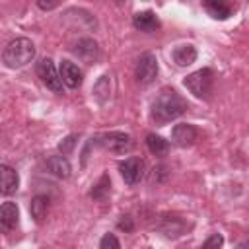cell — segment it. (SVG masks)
I'll return each instance as SVG.
<instances>
[{
    "instance_id": "obj_1",
    "label": "cell",
    "mask_w": 249,
    "mask_h": 249,
    "mask_svg": "<svg viewBox=\"0 0 249 249\" xmlns=\"http://www.w3.org/2000/svg\"><path fill=\"white\" fill-rule=\"evenodd\" d=\"M187 111V101L175 89H161L152 103V119L156 123H167L181 117Z\"/></svg>"
},
{
    "instance_id": "obj_2",
    "label": "cell",
    "mask_w": 249,
    "mask_h": 249,
    "mask_svg": "<svg viewBox=\"0 0 249 249\" xmlns=\"http://www.w3.org/2000/svg\"><path fill=\"white\" fill-rule=\"evenodd\" d=\"M35 58V45L27 37L12 39L2 53V62L8 68H21Z\"/></svg>"
},
{
    "instance_id": "obj_3",
    "label": "cell",
    "mask_w": 249,
    "mask_h": 249,
    "mask_svg": "<svg viewBox=\"0 0 249 249\" xmlns=\"http://www.w3.org/2000/svg\"><path fill=\"white\" fill-rule=\"evenodd\" d=\"M185 88L198 99H208L212 93V84H214V72L210 68H200L193 74H189L183 80Z\"/></svg>"
},
{
    "instance_id": "obj_4",
    "label": "cell",
    "mask_w": 249,
    "mask_h": 249,
    "mask_svg": "<svg viewBox=\"0 0 249 249\" xmlns=\"http://www.w3.org/2000/svg\"><path fill=\"white\" fill-rule=\"evenodd\" d=\"M35 70H37V76L41 78V82H43L51 91H54V93H60V91H62V78H60V72H56L54 62H53L51 58H47V56L41 58V60L37 62Z\"/></svg>"
},
{
    "instance_id": "obj_5",
    "label": "cell",
    "mask_w": 249,
    "mask_h": 249,
    "mask_svg": "<svg viewBox=\"0 0 249 249\" xmlns=\"http://www.w3.org/2000/svg\"><path fill=\"white\" fill-rule=\"evenodd\" d=\"M134 76H136L138 84H142V86L152 84L158 76V58L152 53L140 54V58L136 62V68H134Z\"/></svg>"
},
{
    "instance_id": "obj_6",
    "label": "cell",
    "mask_w": 249,
    "mask_h": 249,
    "mask_svg": "<svg viewBox=\"0 0 249 249\" xmlns=\"http://www.w3.org/2000/svg\"><path fill=\"white\" fill-rule=\"evenodd\" d=\"M99 144L113 154H124L132 148V140L124 132H107L99 138Z\"/></svg>"
},
{
    "instance_id": "obj_7",
    "label": "cell",
    "mask_w": 249,
    "mask_h": 249,
    "mask_svg": "<svg viewBox=\"0 0 249 249\" xmlns=\"http://www.w3.org/2000/svg\"><path fill=\"white\" fill-rule=\"evenodd\" d=\"M119 171L126 185H136L144 177V161L140 158H126L119 163Z\"/></svg>"
},
{
    "instance_id": "obj_8",
    "label": "cell",
    "mask_w": 249,
    "mask_h": 249,
    "mask_svg": "<svg viewBox=\"0 0 249 249\" xmlns=\"http://www.w3.org/2000/svg\"><path fill=\"white\" fill-rule=\"evenodd\" d=\"M198 136V130L189 124V123H181V124H175L173 130H171V142L179 148H187L191 146Z\"/></svg>"
},
{
    "instance_id": "obj_9",
    "label": "cell",
    "mask_w": 249,
    "mask_h": 249,
    "mask_svg": "<svg viewBox=\"0 0 249 249\" xmlns=\"http://www.w3.org/2000/svg\"><path fill=\"white\" fill-rule=\"evenodd\" d=\"M60 78H62V84L66 88H70V89L80 88L82 86V80H84L82 70L74 62H70V60H62L60 62Z\"/></svg>"
},
{
    "instance_id": "obj_10",
    "label": "cell",
    "mask_w": 249,
    "mask_h": 249,
    "mask_svg": "<svg viewBox=\"0 0 249 249\" xmlns=\"http://www.w3.org/2000/svg\"><path fill=\"white\" fill-rule=\"evenodd\" d=\"M132 23L138 31H144V33H154L160 29V19L152 10H144V12L134 14Z\"/></svg>"
},
{
    "instance_id": "obj_11",
    "label": "cell",
    "mask_w": 249,
    "mask_h": 249,
    "mask_svg": "<svg viewBox=\"0 0 249 249\" xmlns=\"http://www.w3.org/2000/svg\"><path fill=\"white\" fill-rule=\"evenodd\" d=\"M72 51H74V54H76L78 58H82V60L88 62V64L95 62L97 56H99V49H97V43H95L93 39H80Z\"/></svg>"
},
{
    "instance_id": "obj_12",
    "label": "cell",
    "mask_w": 249,
    "mask_h": 249,
    "mask_svg": "<svg viewBox=\"0 0 249 249\" xmlns=\"http://www.w3.org/2000/svg\"><path fill=\"white\" fill-rule=\"evenodd\" d=\"M0 191H2V195L4 196H10V195H14L16 191H18V187H19V175H18V171L16 169H12L10 165H2L0 167Z\"/></svg>"
},
{
    "instance_id": "obj_13",
    "label": "cell",
    "mask_w": 249,
    "mask_h": 249,
    "mask_svg": "<svg viewBox=\"0 0 249 249\" xmlns=\"http://www.w3.org/2000/svg\"><path fill=\"white\" fill-rule=\"evenodd\" d=\"M45 165H47V169H49L54 177H58V179H68V177H70L72 167H70V161H68L62 154L49 156L47 161H45Z\"/></svg>"
},
{
    "instance_id": "obj_14",
    "label": "cell",
    "mask_w": 249,
    "mask_h": 249,
    "mask_svg": "<svg viewBox=\"0 0 249 249\" xmlns=\"http://www.w3.org/2000/svg\"><path fill=\"white\" fill-rule=\"evenodd\" d=\"M19 222V208L16 202H4L2 208H0V226L4 231H10L18 226Z\"/></svg>"
},
{
    "instance_id": "obj_15",
    "label": "cell",
    "mask_w": 249,
    "mask_h": 249,
    "mask_svg": "<svg viewBox=\"0 0 249 249\" xmlns=\"http://www.w3.org/2000/svg\"><path fill=\"white\" fill-rule=\"evenodd\" d=\"M173 60L177 66H191L196 60V49L193 45H181L173 51Z\"/></svg>"
},
{
    "instance_id": "obj_16",
    "label": "cell",
    "mask_w": 249,
    "mask_h": 249,
    "mask_svg": "<svg viewBox=\"0 0 249 249\" xmlns=\"http://www.w3.org/2000/svg\"><path fill=\"white\" fill-rule=\"evenodd\" d=\"M47 210H49V198L45 195H37V196L31 198L29 212H31V218L35 222H43L45 216H47Z\"/></svg>"
},
{
    "instance_id": "obj_17",
    "label": "cell",
    "mask_w": 249,
    "mask_h": 249,
    "mask_svg": "<svg viewBox=\"0 0 249 249\" xmlns=\"http://www.w3.org/2000/svg\"><path fill=\"white\" fill-rule=\"evenodd\" d=\"M204 10L214 18V19H228L231 16V8L220 0H210L204 2Z\"/></svg>"
},
{
    "instance_id": "obj_18",
    "label": "cell",
    "mask_w": 249,
    "mask_h": 249,
    "mask_svg": "<svg viewBox=\"0 0 249 249\" xmlns=\"http://www.w3.org/2000/svg\"><path fill=\"white\" fill-rule=\"evenodd\" d=\"M146 144H148V150L154 154V156H165L169 152V142L165 138H161L160 134H154L150 132L146 136Z\"/></svg>"
},
{
    "instance_id": "obj_19",
    "label": "cell",
    "mask_w": 249,
    "mask_h": 249,
    "mask_svg": "<svg viewBox=\"0 0 249 249\" xmlns=\"http://www.w3.org/2000/svg\"><path fill=\"white\" fill-rule=\"evenodd\" d=\"M109 95H111V80H109L107 74H103V76L95 82V86H93V97L97 99V103L103 105V103L109 99Z\"/></svg>"
},
{
    "instance_id": "obj_20",
    "label": "cell",
    "mask_w": 249,
    "mask_h": 249,
    "mask_svg": "<svg viewBox=\"0 0 249 249\" xmlns=\"http://www.w3.org/2000/svg\"><path fill=\"white\" fill-rule=\"evenodd\" d=\"M107 193H109V177H107V175H103V177L99 179V183L93 187L91 196H93V198H103Z\"/></svg>"
},
{
    "instance_id": "obj_21",
    "label": "cell",
    "mask_w": 249,
    "mask_h": 249,
    "mask_svg": "<svg viewBox=\"0 0 249 249\" xmlns=\"http://www.w3.org/2000/svg\"><path fill=\"white\" fill-rule=\"evenodd\" d=\"M99 249H121V243L115 233H105L99 241Z\"/></svg>"
},
{
    "instance_id": "obj_22",
    "label": "cell",
    "mask_w": 249,
    "mask_h": 249,
    "mask_svg": "<svg viewBox=\"0 0 249 249\" xmlns=\"http://www.w3.org/2000/svg\"><path fill=\"white\" fill-rule=\"evenodd\" d=\"M224 245V237L220 233H212L204 243H202V249H222Z\"/></svg>"
},
{
    "instance_id": "obj_23",
    "label": "cell",
    "mask_w": 249,
    "mask_h": 249,
    "mask_svg": "<svg viewBox=\"0 0 249 249\" xmlns=\"http://www.w3.org/2000/svg\"><path fill=\"white\" fill-rule=\"evenodd\" d=\"M76 134H70V136H66L60 144H58V150H60V154L62 156H66V154H70L72 152V148H74V144H76Z\"/></svg>"
},
{
    "instance_id": "obj_24",
    "label": "cell",
    "mask_w": 249,
    "mask_h": 249,
    "mask_svg": "<svg viewBox=\"0 0 249 249\" xmlns=\"http://www.w3.org/2000/svg\"><path fill=\"white\" fill-rule=\"evenodd\" d=\"M37 6H39L41 10H53V8H56V6H58V2H45V0H39V2H37Z\"/></svg>"
},
{
    "instance_id": "obj_25",
    "label": "cell",
    "mask_w": 249,
    "mask_h": 249,
    "mask_svg": "<svg viewBox=\"0 0 249 249\" xmlns=\"http://www.w3.org/2000/svg\"><path fill=\"white\" fill-rule=\"evenodd\" d=\"M119 228H123V230H126V231H130V230H132V224H130V220H128V216H126V220H121V222H119Z\"/></svg>"
},
{
    "instance_id": "obj_26",
    "label": "cell",
    "mask_w": 249,
    "mask_h": 249,
    "mask_svg": "<svg viewBox=\"0 0 249 249\" xmlns=\"http://www.w3.org/2000/svg\"><path fill=\"white\" fill-rule=\"evenodd\" d=\"M235 249H249V241H241V243H237Z\"/></svg>"
}]
</instances>
